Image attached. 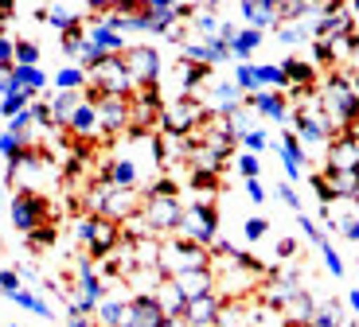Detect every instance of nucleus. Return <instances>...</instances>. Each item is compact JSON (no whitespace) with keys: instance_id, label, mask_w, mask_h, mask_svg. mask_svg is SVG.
<instances>
[{"instance_id":"nucleus-1","label":"nucleus","mask_w":359,"mask_h":327,"mask_svg":"<svg viewBox=\"0 0 359 327\" xmlns=\"http://www.w3.org/2000/svg\"><path fill=\"white\" fill-rule=\"evenodd\" d=\"M316 97H320V109L328 113V121L336 125L340 137L351 133V129L359 125V102H355V90H351V71L348 67H336V71L320 82Z\"/></svg>"},{"instance_id":"nucleus-2","label":"nucleus","mask_w":359,"mask_h":327,"mask_svg":"<svg viewBox=\"0 0 359 327\" xmlns=\"http://www.w3.org/2000/svg\"><path fill=\"white\" fill-rule=\"evenodd\" d=\"M141 195L137 191H121V187H109V183H94L86 191V207H90V214H102V218H109V222H129L133 214H141Z\"/></svg>"},{"instance_id":"nucleus-3","label":"nucleus","mask_w":359,"mask_h":327,"mask_svg":"<svg viewBox=\"0 0 359 327\" xmlns=\"http://www.w3.org/2000/svg\"><path fill=\"white\" fill-rule=\"evenodd\" d=\"M74 238L86 246L90 261H106L117 249V242H121V226L102 218V214H79V218H74Z\"/></svg>"},{"instance_id":"nucleus-4","label":"nucleus","mask_w":359,"mask_h":327,"mask_svg":"<svg viewBox=\"0 0 359 327\" xmlns=\"http://www.w3.org/2000/svg\"><path fill=\"white\" fill-rule=\"evenodd\" d=\"M196 269H211V249L196 246V242H188V238H180V234H172V238L161 242V273L164 277L196 273Z\"/></svg>"},{"instance_id":"nucleus-5","label":"nucleus","mask_w":359,"mask_h":327,"mask_svg":"<svg viewBox=\"0 0 359 327\" xmlns=\"http://www.w3.org/2000/svg\"><path fill=\"white\" fill-rule=\"evenodd\" d=\"M207 121H211V109L199 97H176L172 106L161 109V133L172 137H199Z\"/></svg>"},{"instance_id":"nucleus-6","label":"nucleus","mask_w":359,"mask_h":327,"mask_svg":"<svg viewBox=\"0 0 359 327\" xmlns=\"http://www.w3.org/2000/svg\"><path fill=\"white\" fill-rule=\"evenodd\" d=\"M86 82H90L86 90H94L98 97H133L137 94L121 55H109V59H102L94 71H86Z\"/></svg>"},{"instance_id":"nucleus-7","label":"nucleus","mask_w":359,"mask_h":327,"mask_svg":"<svg viewBox=\"0 0 359 327\" xmlns=\"http://www.w3.org/2000/svg\"><path fill=\"white\" fill-rule=\"evenodd\" d=\"M180 238L196 242V246L211 249L219 242V211L211 199H196L184 207V222H180Z\"/></svg>"},{"instance_id":"nucleus-8","label":"nucleus","mask_w":359,"mask_h":327,"mask_svg":"<svg viewBox=\"0 0 359 327\" xmlns=\"http://www.w3.org/2000/svg\"><path fill=\"white\" fill-rule=\"evenodd\" d=\"M184 207L176 199H144L141 203V222L144 230L153 234V238H172V234H180V222H184Z\"/></svg>"},{"instance_id":"nucleus-9","label":"nucleus","mask_w":359,"mask_h":327,"mask_svg":"<svg viewBox=\"0 0 359 327\" xmlns=\"http://www.w3.org/2000/svg\"><path fill=\"white\" fill-rule=\"evenodd\" d=\"M126 71L133 78L137 90H149V86H161V74H164V59L153 43H133L126 55Z\"/></svg>"},{"instance_id":"nucleus-10","label":"nucleus","mask_w":359,"mask_h":327,"mask_svg":"<svg viewBox=\"0 0 359 327\" xmlns=\"http://www.w3.org/2000/svg\"><path fill=\"white\" fill-rule=\"evenodd\" d=\"M8 218H12V226H16L20 234H32L36 226H43V222H51V203H47L43 195H36V191H16L12 195V203H8Z\"/></svg>"},{"instance_id":"nucleus-11","label":"nucleus","mask_w":359,"mask_h":327,"mask_svg":"<svg viewBox=\"0 0 359 327\" xmlns=\"http://www.w3.org/2000/svg\"><path fill=\"white\" fill-rule=\"evenodd\" d=\"M86 97L98 106V125L106 137H117L129 129V121H133V97H98L94 90H86Z\"/></svg>"},{"instance_id":"nucleus-12","label":"nucleus","mask_w":359,"mask_h":327,"mask_svg":"<svg viewBox=\"0 0 359 327\" xmlns=\"http://www.w3.org/2000/svg\"><path fill=\"white\" fill-rule=\"evenodd\" d=\"M246 109H254L258 117H266V121H273V125H289V97L285 94H278V90H258V94H246V102H243Z\"/></svg>"},{"instance_id":"nucleus-13","label":"nucleus","mask_w":359,"mask_h":327,"mask_svg":"<svg viewBox=\"0 0 359 327\" xmlns=\"http://www.w3.org/2000/svg\"><path fill=\"white\" fill-rule=\"evenodd\" d=\"M278 156H281V168H285V183H301V179H305V168H309V152L289 129L278 141Z\"/></svg>"},{"instance_id":"nucleus-14","label":"nucleus","mask_w":359,"mask_h":327,"mask_svg":"<svg viewBox=\"0 0 359 327\" xmlns=\"http://www.w3.org/2000/svg\"><path fill=\"white\" fill-rule=\"evenodd\" d=\"M238 16L246 27H258V32H278L281 27L278 0H238Z\"/></svg>"},{"instance_id":"nucleus-15","label":"nucleus","mask_w":359,"mask_h":327,"mask_svg":"<svg viewBox=\"0 0 359 327\" xmlns=\"http://www.w3.org/2000/svg\"><path fill=\"white\" fill-rule=\"evenodd\" d=\"M243 102H246L243 90L234 86L231 78H223V82H211V90H207V102H203V106L211 109V117H231L234 109H243Z\"/></svg>"},{"instance_id":"nucleus-16","label":"nucleus","mask_w":359,"mask_h":327,"mask_svg":"<svg viewBox=\"0 0 359 327\" xmlns=\"http://www.w3.org/2000/svg\"><path fill=\"white\" fill-rule=\"evenodd\" d=\"M351 168H359V141L351 133H344L324 148V172H351Z\"/></svg>"},{"instance_id":"nucleus-17","label":"nucleus","mask_w":359,"mask_h":327,"mask_svg":"<svg viewBox=\"0 0 359 327\" xmlns=\"http://www.w3.org/2000/svg\"><path fill=\"white\" fill-rule=\"evenodd\" d=\"M168 284L191 304V300H199V296H211V292H215V269H196V273L168 277Z\"/></svg>"},{"instance_id":"nucleus-18","label":"nucleus","mask_w":359,"mask_h":327,"mask_svg":"<svg viewBox=\"0 0 359 327\" xmlns=\"http://www.w3.org/2000/svg\"><path fill=\"white\" fill-rule=\"evenodd\" d=\"M86 43L98 47L102 55H126L129 51L126 36H121V32H114L106 20H86Z\"/></svg>"},{"instance_id":"nucleus-19","label":"nucleus","mask_w":359,"mask_h":327,"mask_svg":"<svg viewBox=\"0 0 359 327\" xmlns=\"http://www.w3.org/2000/svg\"><path fill=\"white\" fill-rule=\"evenodd\" d=\"M102 183H109V187H121V191H137V179H141V168H137V160L133 156H114L102 168Z\"/></svg>"},{"instance_id":"nucleus-20","label":"nucleus","mask_w":359,"mask_h":327,"mask_svg":"<svg viewBox=\"0 0 359 327\" xmlns=\"http://www.w3.org/2000/svg\"><path fill=\"white\" fill-rule=\"evenodd\" d=\"M223 296L219 292H211V296H199V300L188 304V316H184V323L188 327H215L219 316H223Z\"/></svg>"},{"instance_id":"nucleus-21","label":"nucleus","mask_w":359,"mask_h":327,"mask_svg":"<svg viewBox=\"0 0 359 327\" xmlns=\"http://www.w3.org/2000/svg\"><path fill=\"white\" fill-rule=\"evenodd\" d=\"M36 20H43V24L51 27V32H59V39H63L67 32H74V27L86 24V12L67 8V4H51V8H39V12H36Z\"/></svg>"},{"instance_id":"nucleus-22","label":"nucleus","mask_w":359,"mask_h":327,"mask_svg":"<svg viewBox=\"0 0 359 327\" xmlns=\"http://www.w3.org/2000/svg\"><path fill=\"white\" fill-rule=\"evenodd\" d=\"M172 74H176V97H196V90L211 78V67H199V62L180 59Z\"/></svg>"},{"instance_id":"nucleus-23","label":"nucleus","mask_w":359,"mask_h":327,"mask_svg":"<svg viewBox=\"0 0 359 327\" xmlns=\"http://www.w3.org/2000/svg\"><path fill=\"white\" fill-rule=\"evenodd\" d=\"M67 133L79 137V141H90V137H98V133H102V125H98V106H94L90 97H82V106L71 113V121H67Z\"/></svg>"},{"instance_id":"nucleus-24","label":"nucleus","mask_w":359,"mask_h":327,"mask_svg":"<svg viewBox=\"0 0 359 327\" xmlns=\"http://www.w3.org/2000/svg\"><path fill=\"white\" fill-rule=\"evenodd\" d=\"M297 292H301V277L297 273H273V281L266 284V304L269 308H289Z\"/></svg>"},{"instance_id":"nucleus-25","label":"nucleus","mask_w":359,"mask_h":327,"mask_svg":"<svg viewBox=\"0 0 359 327\" xmlns=\"http://www.w3.org/2000/svg\"><path fill=\"white\" fill-rule=\"evenodd\" d=\"M281 71H285L289 86L297 90H316V67L309 59H297V55H289V59H281Z\"/></svg>"},{"instance_id":"nucleus-26","label":"nucleus","mask_w":359,"mask_h":327,"mask_svg":"<svg viewBox=\"0 0 359 327\" xmlns=\"http://www.w3.org/2000/svg\"><path fill=\"white\" fill-rule=\"evenodd\" d=\"M82 97H86V90H82V94H63V90H55V94H47V109H51V117H55V129H59V125L67 129L71 113L82 106Z\"/></svg>"},{"instance_id":"nucleus-27","label":"nucleus","mask_w":359,"mask_h":327,"mask_svg":"<svg viewBox=\"0 0 359 327\" xmlns=\"http://www.w3.org/2000/svg\"><path fill=\"white\" fill-rule=\"evenodd\" d=\"M191 39H219V27H223V20L215 16V4H203V8H196V16H191Z\"/></svg>"},{"instance_id":"nucleus-28","label":"nucleus","mask_w":359,"mask_h":327,"mask_svg":"<svg viewBox=\"0 0 359 327\" xmlns=\"http://www.w3.org/2000/svg\"><path fill=\"white\" fill-rule=\"evenodd\" d=\"M328 176V183H332L336 199L340 203H359V168L351 172H324Z\"/></svg>"},{"instance_id":"nucleus-29","label":"nucleus","mask_w":359,"mask_h":327,"mask_svg":"<svg viewBox=\"0 0 359 327\" xmlns=\"http://www.w3.org/2000/svg\"><path fill=\"white\" fill-rule=\"evenodd\" d=\"M262 39H266V32H258V27H243V32L231 39V59L234 62H250V55L262 47Z\"/></svg>"},{"instance_id":"nucleus-30","label":"nucleus","mask_w":359,"mask_h":327,"mask_svg":"<svg viewBox=\"0 0 359 327\" xmlns=\"http://www.w3.org/2000/svg\"><path fill=\"white\" fill-rule=\"evenodd\" d=\"M126 308H129L126 296H106V300L98 304V312H94V323L98 327H121L126 323Z\"/></svg>"},{"instance_id":"nucleus-31","label":"nucleus","mask_w":359,"mask_h":327,"mask_svg":"<svg viewBox=\"0 0 359 327\" xmlns=\"http://www.w3.org/2000/svg\"><path fill=\"white\" fill-rule=\"evenodd\" d=\"M316 308H320V304H316V296L301 288L293 300H289V308H285V323H313Z\"/></svg>"},{"instance_id":"nucleus-32","label":"nucleus","mask_w":359,"mask_h":327,"mask_svg":"<svg viewBox=\"0 0 359 327\" xmlns=\"http://www.w3.org/2000/svg\"><path fill=\"white\" fill-rule=\"evenodd\" d=\"M90 82H86V71H82L79 62H71V67H59L55 71V90H63V94H82Z\"/></svg>"},{"instance_id":"nucleus-33","label":"nucleus","mask_w":359,"mask_h":327,"mask_svg":"<svg viewBox=\"0 0 359 327\" xmlns=\"http://www.w3.org/2000/svg\"><path fill=\"white\" fill-rule=\"evenodd\" d=\"M16 308H24V312H32V316H39V319H55V312H51V304L39 296V292H32V288H20L16 296H8Z\"/></svg>"},{"instance_id":"nucleus-34","label":"nucleus","mask_w":359,"mask_h":327,"mask_svg":"<svg viewBox=\"0 0 359 327\" xmlns=\"http://www.w3.org/2000/svg\"><path fill=\"white\" fill-rule=\"evenodd\" d=\"M258 90H278V94H285L289 78L281 71V62H258Z\"/></svg>"},{"instance_id":"nucleus-35","label":"nucleus","mask_w":359,"mask_h":327,"mask_svg":"<svg viewBox=\"0 0 359 327\" xmlns=\"http://www.w3.org/2000/svg\"><path fill=\"white\" fill-rule=\"evenodd\" d=\"M234 86L243 94H258V62H234Z\"/></svg>"},{"instance_id":"nucleus-36","label":"nucleus","mask_w":359,"mask_h":327,"mask_svg":"<svg viewBox=\"0 0 359 327\" xmlns=\"http://www.w3.org/2000/svg\"><path fill=\"white\" fill-rule=\"evenodd\" d=\"M273 36H278V43L297 47V43H305V39H313V24H281Z\"/></svg>"},{"instance_id":"nucleus-37","label":"nucleus","mask_w":359,"mask_h":327,"mask_svg":"<svg viewBox=\"0 0 359 327\" xmlns=\"http://www.w3.org/2000/svg\"><path fill=\"white\" fill-rule=\"evenodd\" d=\"M32 102H36V94H32V90H12V94L4 97V102H0V113H4V117L12 121V117L24 113V109L32 106Z\"/></svg>"},{"instance_id":"nucleus-38","label":"nucleus","mask_w":359,"mask_h":327,"mask_svg":"<svg viewBox=\"0 0 359 327\" xmlns=\"http://www.w3.org/2000/svg\"><path fill=\"white\" fill-rule=\"evenodd\" d=\"M309 187H313V195L320 199V207H332V203H340V199H336V191H332V183H328V176H324V172H309Z\"/></svg>"},{"instance_id":"nucleus-39","label":"nucleus","mask_w":359,"mask_h":327,"mask_svg":"<svg viewBox=\"0 0 359 327\" xmlns=\"http://www.w3.org/2000/svg\"><path fill=\"white\" fill-rule=\"evenodd\" d=\"M309 62H313V67H332V71L340 67V62H336V47L328 43V39H313V59Z\"/></svg>"},{"instance_id":"nucleus-40","label":"nucleus","mask_w":359,"mask_h":327,"mask_svg":"<svg viewBox=\"0 0 359 327\" xmlns=\"http://www.w3.org/2000/svg\"><path fill=\"white\" fill-rule=\"evenodd\" d=\"M316 249H320V257H324V269H328V273H332L336 281H340V277H344V257L336 253V246H332V242H328V238H324V242H320V246H316Z\"/></svg>"},{"instance_id":"nucleus-41","label":"nucleus","mask_w":359,"mask_h":327,"mask_svg":"<svg viewBox=\"0 0 359 327\" xmlns=\"http://www.w3.org/2000/svg\"><path fill=\"white\" fill-rule=\"evenodd\" d=\"M238 144H243V152H254V156H258V152H266L273 141H269V133H266V129H250V133H243V137H238Z\"/></svg>"},{"instance_id":"nucleus-42","label":"nucleus","mask_w":359,"mask_h":327,"mask_svg":"<svg viewBox=\"0 0 359 327\" xmlns=\"http://www.w3.org/2000/svg\"><path fill=\"white\" fill-rule=\"evenodd\" d=\"M59 43H63V55H71V59L79 62L82 47H86V24H82V27H74V32H67V36L59 39Z\"/></svg>"},{"instance_id":"nucleus-43","label":"nucleus","mask_w":359,"mask_h":327,"mask_svg":"<svg viewBox=\"0 0 359 327\" xmlns=\"http://www.w3.org/2000/svg\"><path fill=\"white\" fill-rule=\"evenodd\" d=\"M234 168H238L243 179H258L262 176V160L254 156V152H238V156H234Z\"/></svg>"},{"instance_id":"nucleus-44","label":"nucleus","mask_w":359,"mask_h":327,"mask_svg":"<svg viewBox=\"0 0 359 327\" xmlns=\"http://www.w3.org/2000/svg\"><path fill=\"white\" fill-rule=\"evenodd\" d=\"M12 67H16V39L0 32V74H12Z\"/></svg>"},{"instance_id":"nucleus-45","label":"nucleus","mask_w":359,"mask_h":327,"mask_svg":"<svg viewBox=\"0 0 359 327\" xmlns=\"http://www.w3.org/2000/svg\"><path fill=\"white\" fill-rule=\"evenodd\" d=\"M55 222H43V226H36V230L27 234V246L32 249H47V246H55Z\"/></svg>"},{"instance_id":"nucleus-46","label":"nucleus","mask_w":359,"mask_h":327,"mask_svg":"<svg viewBox=\"0 0 359 327\" xmlns=\"http://www.w3.org/2000/svg\"><path fill=\"white\" fill-rule=\"evenodd\" d=\"M16 67H39V43L16 39Z\"/></svg>"},{"instance_id":"nucleus-47","label":"nucleus","mask_w":359,"mask_h":327,"mask_svg":"<svg viewBox=\"0 0 359 327\" xmlns=\"http://www.w3.org/2000/svg\"><path fill=\"white\" fill-rule=\"evenodd\" d=\"M266 234H269V218H262V214H254V218L243 222V238L250 242V246H254V242H262Z\"/></svg>"},{"instance_id":"nucleus-48","label":"nucleus","mask_w":359,"mask_h":327,"mask_svg":"<svg viewBox=\"0 0 359 327\" xmlns=\"http://www.w3.org/2000/svg\"><path fill=\"white\" fill-rule=\"evenodd\" d=\"M180 195V183L176 179H156V183H149V191H144V199H176Z\"/></svg>"},{"instance_id":"nucleus-49","label":"nucleus","mask_w":359,"mask_h":327,"mask_svg":"<svg viewBox=\"0 0 359 327\" xmlns=\"http://www.w3.org/2000/svg\"><path fill=\"white\" fill-rule=\"evenodd\" d=\"M188 183H191V191H199V195H207V191L215 195L219 191V176H215V172H191Z\"/></svg>"},{"instance_id":"nucleus-50","label":"nucleus","mask_w":359,"mask_h":327,"mask_svg":"<svg viewBox=\"0 0 359 327\" xmlns=\"http://www.w3.org/2000/svg\"><path fill=\"white\" fill-rule=\"evenodd\" d=\"M297 226H301V234H305V238L313 242V246H320V242L328 238V234H324L320 226H316V222H313V218H309V214H305V211L297 214Z\"/></svg>"},{"instance_id":"nucleus-51","label":"nucleus","mask_w":359,"mask_h":327,"mask_svg":"<svg viewBox=\"0 0 359 327\" xmlns=\"http://www.w3.org/2000/svg\"><path fill=\"white\" fill-rule=\"evenodd\" d=\"M273 195H278V199H281V203H285L293 214H301V195H297L293 183H278V187H273Z\"/></svg>"},{"instance_id":"nucleus-52","label":"nucleus","mask_w":359,"mask_h":327,"mask_svg":"<svg viewBox=\"0 0 359 327\" xmlns=\"http://www.w3.org/2000/svg\"><path fill=\"white\" fill-rule=\"evenodd\" d=\"M20 288H24V281H20L16 269H0V292H4V296H16Z\"/></svg>"},{"instance_id":"nucleus-53","label":"nucleus","mask_w":359,"mask_h":327,"mask_svg":"<svg viewBox=\"0 0 359 327\" xmlns=\"http://www.w3.org/2000/svg\"><path fill=\"white\" fill-rule=\"evenodd\" d=\"M32 117H36L39 129H55V117H51V109H47V102H32Z\"/></svg>"},{"instance_id":"nucleus-54","label":"nucleus","mask_w":359,"mask_h":327,"mask_svg":"<svg viewBox=\"0 0 359 327\" xmlns=\"http://www.w3.org/2000/svg\"><path fill=\"white\" fill-rule=\"evenodd\" d=\"M243 187H246V199H250V203H266V183H262V179H243Z\"/></svg>"},{"instance_id":"nucleus-55","label":"nucleus","mask_w":359,"mask_h":327,"mask_svg":"<svg viewBox=\"0 0 359 327\" xmlns=\"http://www.w3.org/2000/svg\"><path fill=\"white\" fill-rule=\"evenodd\" d=\"M273 253H278L281 261H293L297 257V238H281L278 246H273Z\"/></svg>"},{"instance_id":"nucleus-56","label":"nucleus","mask_w":359,"mask_h":327,"mask_svg":"<svg viewBox=\"0 0 359 327\" xmlns=\"http://www.w3.org/2000/svg\"><path fill=\"white\" fill-rule=\"evenodd\" d=\"M67 323H71V327H98V323H94V316H67Z\"/></svg>"},{"instance_id":"nucleus-57","label":"nucleus","mask_w":359,"mask_h":327,"mask_svg":"<svg viewBox=\"0 0 359 327\" xmlns=\"http://www.w3.org/2000/svg\"><path fill=\"white\" fill-rule=\"evenodd\" d=\"M12 12H16V4H12V0H0V24L12 20Z\"/></svg>"},{"instance_id":"nucleus-58","label":"nucleus","mask_w":359,"mask_h":327,"mask_svg":"<svg viewBox=\"0 0 359 327\" xmlns=\"http://www.w3.org/2000/svg\"><path fill=\"white\" fill-rule=\"evenodd\" d=\"M348 308L359 316V288H351V292H348Z\"/></svg>"},{"instance_id":"nucleus-59","label":"nucleus","mask_w":359,"mask_h":327,"mask_svg":"<svg viewBox=\"0 0 359 327\" xmlns=\"http://www.w3.org/2000/svg\"><path fill=\"white\" fill-rule=\"evenodd\" d=\"M8 97V74H0V102Z\"/></svg>"},{"instance_id":"nucleus-60","label":"nucleus","mask_w":359,"mask_h":327,"mask_svg":"<svg viewBox=\"0 0 359 327\" xmlns=\"http://www.w3.org/2000/svg\"><path fill=\"white\" fill-rule=\"evenodd\" d=\"M164 327H188L184 319H164Z\"/></svg>"},{"instance_id":"nucleus-61","label":"nucleus","mask_w":359,"mask_h":327,"mask_svg":"<svg viewBox=\"0 0 359 327\" xmlns=\"http://www.w3.org/2000/svg\"><path fill=\"white\" fill-rule=\"evenodd\" d=\"M351 90H355V102H359V74H351Z\"/></svg>"},{"instance_id":"nucleus-62","label":"nucleus","mask_w":359,"mask_h":327,"mask_svg":"<svg viewBox=\"0 0 359 327\" xmlns=\"http://www.w3.org/2000/svg\"><path fill=\"white\" fill-rule=\"evenodd\" d=\"M8 327H20V323H8Z\"/></svg>"}]
</instances>
